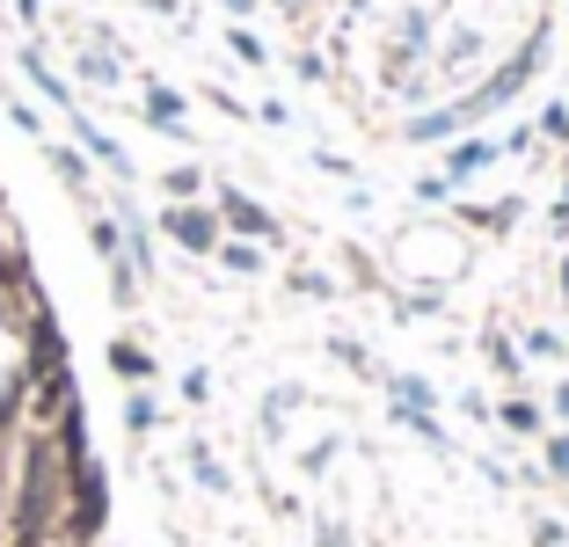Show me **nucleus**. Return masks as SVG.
<instances>
[{
  "label": "nucleus",
  "mask_w": 569,
  "mask_h": 547,
  "mask_svg": "<svg viewBox=\"0 0 569 547\" xmlns=\"http://www.w3.org/2000/svg\"><path fill=\"white\" fill-rule=\"evenodd\" d=\"M51 526V446H30V489H22V547H37Z\"/></svg>",
  "instance_id": "obj_1"
},
{
  "label": "nucleus",
  "mask_w": 569,
  "mask_h": 547,
  "mask_svg": "<svg viewBox=\"0 0 569 547\" xmlns=\"http://www.w3.org/2000/svg\"><path fill=\"white\" fill-rule=\"evenodd\" d=\"M168 227H176V241H190V249H212V219H198V212H176Z\"/></svg>",
  "instance_id": "obj_2"
},
{
  "label": "nucleus",
  "mask_w": 569,
  "mask_h": 547,
  "mask_svg": "<svg viewBox=\"0 0 569 547\" xmlns=\"http://www.w3.org/2000/svg\"><path fill=\"white\" fill-rule=\"evenodd\" d=\"M227 212H234V227H249V233H270V219H263V212H256V205H249V198H227Z\"/></svg>",
  "instance_id": "obj_3"
}]
</instances>
